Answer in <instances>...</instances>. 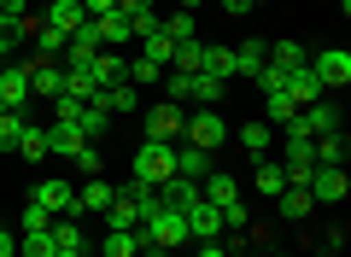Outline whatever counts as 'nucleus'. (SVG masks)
Segmentation results:
<instances>
[{"label": "nucleus", "mask_w": 351, "mask_h": 257, "mask_svg": "<svg viewBox=\"0 0 351 257\" xmlns=\"http://www.w3.org/2000/svg\"><path fill=\"white\" fill-rule=\"evenodd\" d=\"M158 257H182V252H158Z\"/></svg>", "instance_id": "obj_53"}, {"label": "nucleus", "mask_w": 351, "mask_h": 257, "mask_svg": "<svg viewBox=\"0 0 351 257\" xmlns=\"http://www.w3.org/2000/svg\"><path fill=\"white\" fill-rule=\"evenodd\" d=\"M182 117H188V111L176 106V99H158V106L147 111V140H164V147H176V140H182Z\"/></svg>", "instance_id": "obj_8"}, {"label": "nucleus", "mask_w": 351, "mask_h": 257, "mask_svg": "<svg viewBox=\"0 0 351 257\" xmlns=\"http://www.w3.org/2000/svg\"><path fill=\"white\" fill-rule=\"evenodd\" d=\"M328 129H346V123H339V106L334 99H311V106H299L293 111V123H287V135H304V140H316V135H328Z\"/></svg>", "instance_id": "obj_2"}, {"label": "nucleus", "mask_w": 351, "mask_h": 257, "mask_svg": "<svg viewBox=\"0 0 351 257\" xmlns=\"http://www.w3.org/2000/svg\"><path fill=\"white\" fill-rule=\"evenodd\" d=\"M18 53V29H12V18H0V64Z\"/></svg>", "instance_id": "obj_45"}, {"label": "nucleus", "mask_w": 351, "mask_h": 257, "mask_svg": "<svg viewBox=\"0 0 351 257\" xmlns=\"http://www.w3.org/2000/svg\"><path fill=\"white\" fill-rule=\"evenodd\" d=\"M199 71H205V76H217V82H234V47H211V41H205Z\"/></svg>", "instance_id": "obj_25"}, {"label": "nucleus", "mask_w": 351, "mask_h": 257, "mask_svg": "<svg viewBox=\"0 0 351 257\" xmlns=\"http://www.w3.org/2000/svg\"><path fill=\"white\" fill-rule=\"evenodd\" d=\"M24 71H29V99H59L64 94V64L59 59H36L29 53Z\"/></svg>", "instance_id": "obj_5"}, {"label": "nucleus", "mask_w": 351, "mask_h": 257, "mask_svg": "<svg viewBox=\"0 0 351 257\" xmlns=\"http://www.w3.org/2000/svg\"><path fill=\"white\" fill-rule=\"evenodd\" d=\"M94 257H100V252H94Z\"/></svg>", "instance_id": "obj_55"}, {"label": "nucleus", "mask_w": 351, "mask_h": 257, "mask_svg": "<svg viewBox=\"0 0 351 257\" xmlns=\"http://www.w3.org/2000/svg\"><path fill=\"white\" fill-rule=\"evenodd\" d=\"M135 257H158V252H135Z\"/></svg>", "instance_id": "obj_52"}, {"label": "nucleus", "mask_w": 351, "mask_h": 257, "mask_svg": "<svg viewBox=\"0 0 351 257\" xmlns=\"http://www.w3.org/2000/svg\"><path fill=\"white\" fill-rule=\"evenodd\" d=\"M106 123H112V111H106L100 99H88V106H82V117H76V129H82V135L94 140V135H106Z\"/></svg>", "instance_id": "obj_34"}, {"label": "nucleus", "mask_w": 351, "mask_h": 257, "mask_svg": "<svg viewBox=\"0 0 351 257\" xmlns=\"http://www.w3.org/2000/svg\"><path fill=\"white\" fill-rule=\"evenodd\" d=\"M346 193H351L346 164H316V175H311V199H316V210H322V205H339Z\"/></svg>", "instance_id": "obj_7"}, {"label": "nucleus", "mask_w": 351, "mask_h": 257, "mask_svg": "<svg viewBox=\"0 0 351 257\" xmlns=\"http://www.w3.org/2000/svg\"><path fill=\"white\" fill-rule=\"evenodd\" d=\"M94 36H100V47H123V41H135V36H129V18H123V12L94 18Z\"/></svg>", "instance_id": "obj_27"}, {"label": "nucleus", "mask_w": 351, "mask_h": 257, "mask_svg": "<svg viewBox=\"0 0 351 257\" xmlns=\"http://www.w3.org/2000/svg\"><path fill=\"white\" fill-rule=\"evenodd\" d=\"M88 76H94V88H117V82H129V59L117 47H100L88 59Z\"/></svg>", "instance_id": "obj_11"}, {"label": "nucleus", "mask_w": 351, "mask_h": 257, "mask_svg": "<svg viewBox=\"0 0 351 257\" xmlns=\"http://www.w3.org/2000/svg\"><path fill=\"white\" fill-rule=\"evenodd\" d=\"M152 6H158V0H152Z\"/></svg>", "instance_id": "obj_54"}, {"label": "nucleus", "mask_w": 351, "mask_h": 257, "mask_svg": "<svg viewBox=\"0 0 351 257\" xmlns=\"http://www.w3.org/2000/svg\"><path fill=\"white\" fill-rule=\"evenodd\" d=\"M41 228H53V210H47V205H36V199H29V205L18 210V234H41Z\"/></svg>", "instance_id": "obj_36"}, {"label": "nucleus", "mask_w": 351, "mask_h": 257, "mask_svg": "<svg viewBox=\"0 0 351 257\" xmlns=\"http://www.w3.org/2000/svg\"><path fill=\"white\" fill-rule=\"evenodd\" d=\"M199 59H205V41H199V36H193V41H176L164 71H199Z\"/></svg>", "instance_id": "obj_30"}, {"label": "nucleus", "mask_w": 351, "mask_h": 257, "mask_svg": "<svg viewBox=\"0 0 351 257\" xmlns=\"http://www.w3.org/2000/svg\"><path fill=\"white\" fill-rule=\"evenodd\" d=\"M170 164H176V175H188V182H205V175H211V152L188 147V140H176V147H170Z\"/></svg>", "instance_id": "obj_13"}, {"label": "nucleus", "mask_w": 351, "mask_h": 257, "mask_svg": "<svg viewBox=\"0 0 351 257\" xmlns=\"http://www.w3.org/2000/svg\"><path fill=\"white\" fill-rule=\"evenodd\" d=\"M276 205H281V222H311V217H316L311 187H281V193H276Z\"/></svg>", "instance_id": "obj_16"}, {"label": "nucleus", "mask_w": 351, "mask_h": 257, "mask_svg": "<svg viewBox=\"0 0 351 257\" xmlns=\"http://www.w3.org/2000/svg\"><path fill=\"white\" fill-rule=\"evenodd\" d=\"M199 257H228V245L223 240H199Z\"/></svg>", "instance_id": "obj_50"}, {"label": "nucleus", "mask_w": 351, "mask_h": 257, "mask_svg": "<svg viewBox=\"0 0 351 257\" xmlns=\"http://www.w3.org/2000/svg\"><path fill=\"white\" fill-rule=\"evenodd\" d=\"M82 106H88V99H71V94H59V99H53V123H76V117H82Z\"/></svg>", "instance_id": "obj_44"}, {"label": "nucleus", "mask_w": 351, "mask_h": 257, "mask_svg": "<svg viewBox=\"0 0 351 257\" xmlns=\"http://www.w3.org/2000/svg\"><path fill=\"white\" fill-rule=\"evenodd\" d=\"M59 245H53V228H41V234H18V257H53Z\"/></svg>", "instance_id": "obj_37"}, {"label": "nucleus", "mask_w": 351, "mask_h": 257, "mask_svg": "<svg viewBox=\"0 0 351 257\" xmlns=\"http://www.w3.org/2000/svg\"><path fill=\"white\" fill-rule=\"evenodd\" d=\"M100 106L112 111V117H129V111H141V88L117 82V88H100Z\"/></svg>", "instance_id": "obj_22"}, {"label": "nucleus", "mask_w": 351, "mask_h": 257, "mask_svg": "<svg viewBox=\"0 0 351 257\" xmlns=\"http://www.w3.org/2000/svg\"><path fill=\"white\" fill-rule=\"evenodd\" d=\"M141 252V234L135 228H106L100 234V257H135Z\"/></svg>", "instance_id": "obj_23"}, {"label": "nucleus", "mask_w": 351, "mask_h": 257, "mask_svg": "<svg viewBox=\"0 0 351 257\" xmlns=\"http://www.w3.org/2000/svg\"><path fill=\"white\" fill-rule=\"evenodd\" d=\"M281 82H287V71H281V64H269V59H263V71L252 76V88H263V94H276Z\"/></svg>", "instance_id": "obj_43"}, {"label": "nucleus", "mask_w": 351, "mask_h": 257, "mask_svg": "<svg viewBox=\"0 0 351 257\" xmlns=\"http://www.w3.org/2000/svg\"><path fill=\"white\" fill-rule=\"evenodd\" d=\"M29 199L47 205L53 217H76V182H64V175H41V182L29 187Z\"/></svg>", "instance_id": "obj_4"}, {"label": "nucleus", "mask_w": 351, "mask_h": 257, "mask_svg": "<svg viewBox=\"0 0 351 257\" xmlns=\"http://www.w3.org/2000/svg\"><path fill=\"white\" fill-rule=\"evenodd\" d=\"M18 135H24V111H0V152H18Z\"/></svg>", "instance_id": "obj_39"}, {"label": "nucleus", "mask_w": 351, "mask_h": 257, "mask_svg": "<svg viewBox=\"0 0 351 257\" xmlns=\"http://www.w3.org/2000/svg\"><path fill=\"white\" fill-rule=\"evenodd\" d=\"M88 147V135L76 123H47V158H76Z\"/></svg>", "instance_id": "obj_14"}, {"label": "nucleus", "mask_w": 351, "mask_h": 257, "mask_svg": "<svg viewBox=\"0 0 351 257\" xmlns=\"http://www.w3.org/2000/svg\"><path fill=\"white\" fill-rule=\"evenodd\" d=\"M64 41H71V36H59V29H47V24H41L36 36H29V53H36V59H59V53H64Z\"/></svg>", "instance_id": "obj_33"}, {"label": "nucleus", "mask_w": 351, "mask_h": 257, "mask_svg": "<svg viewBox=\"0 0 351 257\" xmlns=\"http://www.w3.org/2000/svg\"><path fill=\"white\" fill-rule=\"evenodd\" d=\"M41 24L59 29V36H76L82 29V0H53L47 12H41Z\"/></svg>", "instance_id": "obj_17"}, {"label": "nucleus", "mask_w": 351, "mask_h": 257, "mask_svg": "<svg viewBox=\"0 0 351 257\" xmlns=\"http://www.w3.org/2000/svg\"><path fill=\"white\" fill-rule=\"evenodd\" d=\"M106 12H117V0H82V18H106Z\"/></svg>", "instance_id": "obj_47"}, {"label": "nucleus", "mask_w": 351, "mask_h": 257, "mask_svg": "<svg viewBox=\"0 0 351 257\" xmlns=\"http://www.w3.org/2000/svg\"><path fill=\"white\" fill-rule=\"evenodd\" d=\"M141 82H164V64H152V59H129V88H141Z\"/></svg>", "instance_id": "obj_42"}, {"label": "nucleus", "mask_w": 351, "mask_h": 257, "mask_svg": "<svg viewBox=\"0 0 351 257\" xmlns=\"http://www.w3.org/2000/svg\"><path fill=\"white\" fill-rule=\"evenodd\" d=\"M129 175H141V182H152V187H164L176 175V164H170V147L164 140H141V152H135V170Z\"/></svg>", "instance_id": "obj_3"}, {"label": "nucleus", "mask_w": 351, "mask_h": 257, "mask_svg": "<svg viewBox=\"0 0 351 257\" xmlns=\"http://www.w3.org/2000/svg\"><path fill=\"white\" fill-rule=\"evenodd\" d=\"M293 94V106H311V99H322V82L311 76V64H299V71H287V82H281Z\"/></svg>", "instance_id": "obj_21"}, {"label": "nucleus", "mask_w": 351, "mask_h": 257, "mask_svg": "<svg viewBox=\"0 0 351 257\" xmlns=\"http://www.w3.org/2000/svg\"><path fill=\"white\" fill-rule=\"evenodd\" d=\"M106 228H141V205L123 193V187H117V199L106 205Z\"/></svg>", "instance_id": "obj_26"}, {"label": "nucleus", "mask_w": 351, "mask_h": 257, "mask_svg": "<svg viewBox=\"0 0 351 257\" xmlns=\"http://www.w3.org/2000/svg\"><path fill=\"white\" fill-rule=\"evenodd\" d=\"M263 47H269V41H258V36H246L234 47V82H252V76L263 71Z\"/></svg>", "instance_id": "obj_18"}, {"label": "nucleus", "mask_w": 351, "mask_h": 257, "mask_svg": "<svg viewBox=\"0 0 351 257\" xmlns=\"http://www.w3.org/2000/svg\"><path fill=\"white\" fill-rule=\"evenodd\" d=\"M293 111H299V106H293V94H287V88L263 94V123H269V129H287V123H293Z\"/></svg>", "instance_id": "obj_24"}, {"label": "nucleus", "mask_w": 351, "mask_h": 257, "mask_svg": "<svg viewBox=\"0 0 351 257\" xmlns=\"http://www.w3.org/2000/svg\"><path fill=\"white\" fill-rule=\"evenodd\" d=\"M164 99L188 106V99H193V71H164Z\"/></svg>", "instance_id": "obj_35"}, {"label": "nucleus", "mask_w": 351, "mask_h": 257, "mask_svg": "<svg viewBox=\"0 0 351 257\" xmlns=\"http://www.w3.org/2000/svg\"><path fill=\"white\" fill-rule=\"evenodd\" d=\"M228 135H234V129H228V117H223L217 106H193L188 117H182V140H188V147H199V152H217Z\"/></svg>", "instance_id": "obj_1"}, {"label": "nucleus", "mask_w": 351, "mask_h": 257, "mask_svg": "<svg viewBox=\"0 0 351 257\" xmlns=\"http://www.w3.org/2000/svg\"><path fill=\"white\" fill-rule=\"evenodd\" d=\"M240 135V147L252 152V158H263V152H269V123H246V129H234Z\"/></svg>", "instance_id": "obj_38"}, {"label": "nucleus", "mask_w": 351, "mask_h": 257, "mask_svg": "<svg viewBox=\"0 0 351 257\" xmlns=\"http://www.w3.org/2000/svg\"><path fill=\"white\" fill-rule=\"evenodd\" d=\"M311 76L322 82V94H328V88H346V82H351V53H346V47L311 53Z\"/></svg>", "instance_id": "obj_6"}, {"label": "nucleus", "mask_w": 351, "mask_h": 257, "mask_svg": "<svg viewBox=\"0 0 351 257\" xmlns=\"http://www.w3.org/2000/svg\"><path fill=\"white\" fill-rule=\"evenodd\" d=\"M71 164H76V175H106V152H100V147H94V140H88V147H82V152H76V158H71Z\"/></svg>", "instance_id": "obj_40"}, {"label": "nucleus", "mask_w": 351, "mask_h": 257, "mask_svg": "<svg viewBox=\"0 0 351 257\" xmlns=\"http://www.w3.org/2000/svg\"><path fill=\"white\" fill-rule=\"evenodd\" d=\"M18 158H24V164H41V158H47V129L24 123V135H18Z\"/></svg>", "instance_id": "obj_31"}, {"label": "nucleus", "mask_w": 351, "mask_h": 257, "mask_svg": "<svg viewBox=\"0 0 351 257\" xmlns=\"http://www.w3.org/2000/svg\"><path fill=\"white\" fill-rule=\"evenodd\" d=\"M252 187H258L263 199H276L281 187H287V170H281V158H269V152H263V158H258V170H252Z\"/></svg>", "instance_id": "obj_19"}, {"label": "nucleus", "mask_w": 351, "mask_h": 257, "mask_svg": "<svg viewBox=\"0 0 351 257\" xmlns=\"http://www.w3.org/2000/svg\"><path fill=\"white\" fill-rule=\"evenodd\" d=\"M252 6H263V0H223V12H228V18H246Z\"/></svg>", "instance_id": "obj_48"}, {"label": "nucleus", "mask_w": 351, "mask_h": 257, "mask_svg": "<svg viewBox=\"0 0 351 257\" xmlns=\"http://www.w3.org/2000/svg\"><path fill=\"white\" fill-rule=\"evenodd\" d=\"M0 257H18V240H12V228L0 222Z\"/></svg>", "instance_id": "obj_49"}, {"label": "nucleus", "mask_w": 351, "mask_h": 257, "mask_svg": "<svg viewBox=\"0 0 351 257\" xmlns=\"http://www.w3.org/2000/svg\"><path fill=\"white\" fill-rule=\"evenodd\" d=\"M311 147H316V164H346L351 140H346V129H328V135H316Z\"/></svg>", "instance_id": "obj_28"}, {"label": "nucleus", "mask_w": 351, "mask_h": 257, "mask_svg": "<svg viewBox=\"0 0 351 257\" xmlns=\"http://www.w3.org/2000/svg\"><path fill=\"white\" fill-rule=\"evenodd\" d=\"M182 217H188V240H223V210H217V205L193 199Z\"/></svg>", "instance_id": "obj_12"}, {"label": "nucleus", "mask_w": 351, "mask_h": 257, "mask_svg": "<svg viewBox=\"0 0 351 257\" xmlns=\"http://www.w3.org/2000/svg\"><path fill=\"white\" fill-rule=\"evenodd\" d=\"M263 59L281 64V71H299V64H311V47H304L299 36H281V41H269V47H263Z\"/></svg>", "instance_id": "obj_15"}, {"label": "nucleus", "mask_w": 351, "mask_h": 257, "mask_svg": "<svg viewBox=\"0 0 351 257\" xmlns=\"http://www.w3.org/2000/svg\"><path fill=\"white\" fill-rule=\"evenodd\" d=\"M0 106H6V111H24L29 106V71L18 59L0 64Z\"/></svg>", "instance_id": "obj_10"}, {"label": "nucleus", "mask_w": 351, "mask_h": 257, "mask_svg": "<svg viewBox=\"0 0 351 257\" xmlns=\"http://www.w3.org/2000/svg\"><path fill=\"white\" fill-rule=\"evenodd\" d=\"M199 199L223 210V205H234V199H240V182H234V175H217V170H211V175L199 182Z\"/></svg>", "instance_id": "obj_20"}, {"label": "nucleus", "mask_w": 351, "mask_h": 257, "mask_svg": "<svg viewBox=\"0 0 351 257\" xmlns=\"http://www.w3.org/2000/svg\"><path fill=\"white\" fill-rule=\"evenodd\" d=\"M112 199H117V187L106 175H82V187H76V217H106Z\"/></svg>", "instance_id": "obj_9"}, {"label": "nucleus", "mask_w": 351, "mask_h": 257, "mask_svg": "<svg viewBox=\"0 0 351 257\" xmlns=\"http://www.w3.org/2000/svg\"><path fill=\"white\" fill-rule=\"evenodd\" d=\"M158 29L170 41H193V36H199V12H182V6H176L170 18H158Z\"/></svg>", "instance_id": "obj_29"}, {"label": "nucleus", "mask_w": 351, "mask_h": 257, "mask_svg": "<svg viewBox=\"0 0 351 257\" xmlns=\"http://www.w3.org/2000/svg\"><path fill=\"white\" fill-rule=\"evenodd\" d=\"M170 47H176V41L158 29V36H147V41H141V59H152V64H170Z\"/></svg>", "instance_id": "obj_41"}, {"label": "nucleus", "mask_w": 351, "mask_h": 257, "mask_svg": "<svg viewBox=\"0 0 351 257\" xmlns=\"http://www.w3.org/2000/svg\"><path fill=\"white\" fill-rule=\"evenodd\" d=\"M223 94H228V82H217V76L193 71V106H223Z\"/></svg>", "instance_id": "obj_32"}, {"label": "nucleus", "mask_w": 351, "mask_h": 257, "mask_svg": "<svg viewBox=\"0 0 351 257\" xmlns=\"http://www.w3.org/2000/svg\"><path fill=\"white\" fill-rule=\"evenodd\" d=\"M246 205H240V199H234V205H223V228H246Z\"/></svg>", "instance_id": "obj_46"}, {"label": "nucleus", "mask_w": 351, "mask_h": 257, "mask_svg": "<svg viewBox=\"0 0 351 257\" xmlns=\"http://www.w3.org/2000/svg\"><path fill=\"white\" fill-rule=\"evenodd\" d=\"M182 12H199V0H182Z\"/></svg>", "instance_id": "obj_51"}]
</instances>
